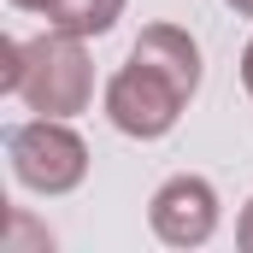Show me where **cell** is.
<instances>
[{"mask_svg":"<svg viewBox=\"0 0 253 253\" xmlns=\"http://www.w3.org/2000/svg\"><path fill=\"white\" fill-rule=\"evenodd\" d=\"M236 242H242V253H253V200L242 206V218H236Z\"/></svg>","mask_w":253,"mask_h":253,"instance_id":"cell-6","label":"cell"},{"mask_svg":"<svg viewBox=\"0 0 253 253\" xmlns=\"http://www.w3.org/2000/svg\"><path fill=\"white\" fill-rule=\"evenodd\" d=\"M12 6H18V12H47L53 0H12Z\"/></svg>","mask_w":253,"mask_h":253,"instance_id":"cell-8","label":"cell"},{"mask_svg":"<svg viewBox=\"0 0 253 253\" xmlns=\"http://www.w3.org/2000/svg\"><path fill=\"white\" fill-rule=\"evenodd\" d=\"M147 224L165 248H206L218 230V189L206 177H165L147 200Z\"/></svg>","mask_w":253,"mask_h":253,"instance_id":"cell-4","label":"cell"},{"mask_svg":"<svg viewBox=\"0 0 253 253\" xmlns=\"http://www.w3.org/2000/svg\"><path fill=\"white\" fill-rule=\"evenodd\" d=\"M6 159L12 177L36 194H71L88 177V141L71 129V118H30V124L6 129Z\"/></svg>","mask_w":253,"mask_h":253,"instance_id":"cell-3","label":"cell"},{"mask_svg":"<svg viewBox=\"0 0 253 253\" xmlns=\"http://www.w3.org/2000/svg\"><path fill=\"white\" fill-rule=\"evenodd\" d=\"M224 6H230L236 18H253V0H224Z\"/></svg>","mask_w":253,"mask_h":253,"instance_id":"cell-9","label":"cell"},{"mask_svg":"<svg viewBox=\"0 0 253 253\" xmlns=\"http://www.w3.org/2000/svg\"><path fill=\"white\" fill-rule=\"evenodd\" d=\"M118 18H124V0H53V6H47V24L83 36V42H88V36H106Z\"/></svg>","mask_w":253,"mask_h":253,"instance_id":"cell-5","label":"cell"},{"mask_svg":"<svg viewBox=\"0 0 253 253\" xmlns=\"http://www.w3.org/2000/svg\"><path fill=\"white\" fill-rule=\"evenodd\" d=\"M0 88L18 94L42 118H77V112H88V100H94V65H88L83 36L47 24V36L6 42L0 47Z\"/></svg>","mask_w":253,"mask_h":253,"instance_id":"cell-2","label":"cell"},{"mask_svg":"<svg viewBox=\"0 0 253 253\" xmlns=\"http://www.w3.org/2000/svg\"><path fill=\"white\" fill-rule=\"evenodd\" d=\"M194 88H200V42L183 24H147L135 36L129 59L106 83V118L118 135L159 141L177 129Z\"/></svg>","mask_w":253,"mask_h":253,"instance_id":"cell-1","label":"cell"},{"mask_svg":"<svg viewBox=\"0 0 253 253\" xmlns=\"http://www.w3.org/2000/svg\"><path fill=\"white\" fill-rule=\"evenodd\" d=\"M242 83H248V94H253V42L242 47Z\"/></svg>","mask_w":253,"mask_h":253,"instance_id":"cell-7","label":"cell"}]
</instances>
